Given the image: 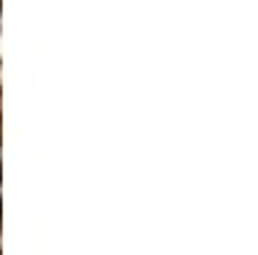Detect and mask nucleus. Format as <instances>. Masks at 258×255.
I'll use <instances>...</instances> for the list:
<instances>
[]
</instances>
